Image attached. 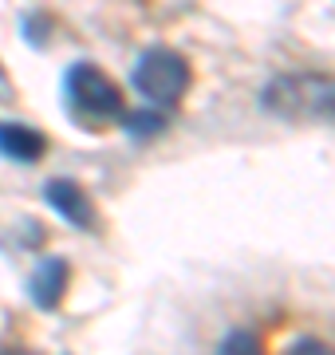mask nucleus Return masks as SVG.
I'll return each instance as SVG.
<instances>
[{"label":"nucleus","instance_id":"0eeeda50","mask_svg":"<svg viewBox=\"0 0 335 355\" xmlns=\"http://www.w3.org/2000/svg\"><path fill=\"white\" fill-rule=\"evenodd\" d=\"M118 123H123V130H127L130 139L146 142V139H158L166 130V114L158 111V107H146V111H123Z\"/></svg>","mask_w":335,"mask_h":355},{"label":"nucleus","instance_id":"f257e3e1","mask_svg":"<svg viewBox=\"0 0 335 355\" xmlns=\"http://www.w3.org/2000/svg\"><path fill=\"white\" fill-rule=\"evenodd\" d=\"M260 111L280 123H335V76L327 71H284L260 91Z\"/></svg>","mask_w":335,"mask_h":355},{"label":"nucleus","instance_id":"423d86ee","mask_svg":"<svg viewBox=\"0 0 335 355\" xmlns=\"http://www.w3.org/2000/svg\"><path fill=\"white\" fill-rule=\"evenodd\" d=\"M0 154L16 166H32L48 154V139L32 123H0Z\"/></svg>","mask_w":335,"mask_h":355},{"label":"nucleus","instance_id":"f03ea898","mask_svg":"<svg viewBox=\"0 0 335 355\" xmlns=\"http://www.w3.org/2000/svg\"><path fill=\"white\" fill-rule=\"evenodd\" d=\"M64 107L79 127H103V123H118V114L127 111L123 91L103 67L79 60L64 71Z\"/></svg>","mask_w":335,"mask_h":355},{"label":"nucleus","instance_id":"1a4fd4ad","mask_svg":"<svg viewBox=\"0 0 335 355\" xmlns=\"http://www.w3.org/2000/svg\"><path fill=\"white\" fill-rule=\"evenodd\" d=\"M288 352L292 355H308V352H332V343H323V340H316V336H304V340H292L288 343Z\"/></svg>","mask_w":335,"mask_h":355},{"label":"nucleus","instance_id":"39448f33","mask_svg":"<svg viewBox=\"0 0 335 355\" xmlns=\"http://www.w3.org/2000/svg\"><path fill=\"white\" fill-rule=\"evenodd\" d=\"M67 280H71V265H67L64 257H44V261H36L32 277H28V296H32V304H36L39 312L60 308V300H64V292H67Z\"/></svg>","mask_w":335,"mask_h":355},{"label":"nucleus","instance_id":"6e6552de","mask_svg":"<svg viewBox=\"0 0 335 355\" xmlns=\"http://www.w3.org/2000/svg\"><path fill=\"white\" fill-rule=\"evenodd\" d=\"M260 340L253 336V331H233V336H225L221 340V352L225 355H241V352H257Z\"/></svg>","mask_w":335,"mask_h":355},{"label":"nucleus","instance_id":"20e7f679","mask_svg":"<svg viewBox=\"0 0 335 355\" xmlns=\"http://www.w3.org/2000/svg\"><path fill=\"white\" fill-rule=\"evenodd\" d=\"M44 202L52 205L55 214L64 217L71 229H79V233H87V229H95V202H91V193L79 186L75 178H52L48 186H44Z\"/></svg>","mask_w":335,"mask_h":355},{"label":"nucleus","instance_id":"7ed1b4c3","mask_svg":"<svg viewBox=\"0 0 335 355\" xmlns=\"http://www.w3.org/2000/svg\"><path fill=\"white\" fill-rule=\"evenodd\" d=\"M130 83L150 107L174 111L190 91V64L174 48H150L138 55V64L130 71Z\"/></svg>","mask_w":335,"mask_h":355}]
</instances>
